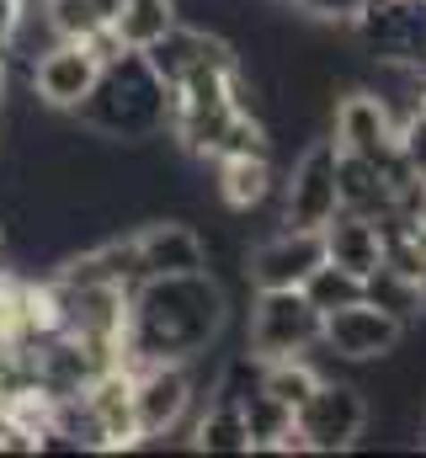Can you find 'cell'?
<instances>
[{
    "label": "cell",
    "instance_id": "cell-4",
    "mask_svg": "<svg viewBox=\"0 0 426 458\" xmlns=\"http://www.w3.org/2000/svg\"><path fill=\"white\" fill-rule=\"evenodd\" d=\"M320 315L304 299V288H256L251 299V326H245V346L272 362V357H299L320 346Z\"/></svg>",
    "mask_w": 426,
    "mask_h": 458
},
{
    "label": "cell",
    "instance_id": "cell-19",
    "mask_svg": "<svg viewBox=\"0 0 426 458\" xmlns=\"http://www.w3.org/2000/svg\"><path fill=\"white\" fill-rule=\"evenodd\" d=\"M320 373L315 362H310V352H299V357H272V362H261V389L272 394V400H283L288 411H299L304 400H310V389H315Z\"/></svg>",
    "mask_w": 426,
    "mask_h": 458
},
{
    "label": "cell",
    "instance_id": "cell-9",
    "mask_svg": "<svg viewBox=\"0 0 426 458\" xmlns=\"http://www.w3.org/2000/svg\"><path fill=\"white\" fill-rule=\"evenodd\" d=\"M330 144L341 155H362V160H384L395 149V113L384 107L379 91L352 86L336 97L330 107Z\"/></svg>",
    "mask_w": 426,
    "mask_h": 458
},
{
    "label": "cell",
    "instance_id": "cell-17",
    "mask_svg": "<svg viewBox=\"0 0 426 458\" xmlns=\"http://www.w3.org/2000/svg\"><path fill=\"white\" fill-rule=\"evenodd\" d=\"M192 448L198 454H251V427H245V411L234 400H218L198 416L192 427Z\"/></svg>",
    "mask_w": 426,
    "mask_h": 458
},
{
    "label": "cell",
    "instance_id": "cell-16",
    "mask_svg": "<svg viewBox=\"0 0 426 458\" xmlns=\"http://www.w3.org/2000/svg\"><path fill=\"white\" fill-rule=\"evenodd\" d=\"M362 299H368V304H379L384 315H395L400 326H416V320H426L422 277L400 272L395 261H379V267H373V272L362 277Z\"/></svg>",
    "mask_w": 426,
    "mask_h": 458
},
{
    "label": "cell",
    "instance_id": "cell-6",
    "mask_svg": "<svg viewBox=\"0 0 426 458\" xmlns=\"http://www.w3.org/2000/svg\"><path fill=\"white\" fill-rule=\"evenodd\" d=\"M192 400H198V384H192L187 357L182 362H139L133 368V421H139V443L171 437L187 421Z\"/></svg>",
    "mask_w": 426,
    "mask_h": 458
},
{
    "label": "cell",
    "instance_id": "cell-14",
    "mask_svg": "<svg viewBox=\"0 0 426 458\" xmlns=\"http://www.w3.org/2000/svg\"><path fill=\"white\" fill-rule=\"evenodd\" d=\"M218 198L234 214H256L277 192V165L272 155H218Z\"/></svg>",
    "mask_w": 426,
    "mask_h": 458
},
{
    "label": "cell",
    "instance_id": "cell-26",
    "mask_svg": "<svg viewBox=\"0 0 426 458\" xmlns=\"http://www.w3.org/2000/svg\"><path fill=\"white\" fill-rule=\"evenodd\" d=\"M0 250H5V219H0Z\"/></svg>",
    "mask_w": 426,
    "mask_h": 458
},
{
    "label": "cell",
    "instance_id": "cell-20",
    "mask_svg": "<svg viewBox=\"0 0 426 458\" xmlns=\"http://www.w3.org/2000/svg\"><path fill=\"white\" fill-rule=\"evenodd\" d=\"M112 11H117V0H43L54 38H75V43L86 32H97L102 21H112Z\"/></svg>",
    "mask_w": 426,
    "mask_h": 458
},
{
    "label": "cell",
    "instance_id": "cell-10",
    "mask_svg": "<svg viewBox=\"0 0 426 458\" xmlns=\"http://www.w3.org/2000/svg\"><path fill=\"white\" fill-rule=\"evenodd\" d=\"M320 261H325L320 229H283L245 256V283L251 288H304V277Z\"/></svg>",
    "mask_w": 426,
    "mask_h": 458
},
{
    "label": "cell",
    "instance_id": "cell-15",
    "mask_svg": "<svg viewBox=\"0 0 426 458\" xmlns=\"http://www.w3.org/2000/svg\"><path fill=\"white\" fill-rule=\"evenodd\" d=\"M336 198H341V208L368 214V219H384L395 208V187H389L384 165L362 160V155H341V149H336Z\"/></svg>",
    "mask_w": 426,
    "mask_h": 458
},
{
    "label": "cell",
    "instance_id": "cell-7",
    "mask_svg": "<svg viewBox=\"0 0 426 458\" xmlns=\"http://www.w3.org/2000/svg\"><path fill=\"white\" fill-rule=\"evenodd\" d=\"M336 144L310 139L283 182V229H325L336 219Z\"/></svg>",
    "mask_w": 426,
    "mask_h": 458
},
{
    "label": "cell",
    "instance_id": "cell-12",
    "mask_svg": "<svg viewBox=\"0 0 426 458\" xmlns=\"http://www.w3.org/2000/svg\"><path fill=\"white\" fill-rule=\"evenodd\" d=\"M320 240H325V261L346 267L352 277H368L384 261V229H379V219H368V214L336 208V219L320 229Z\"/></svg>",
    "mask_w": 426,
    "mask_h": 458
},
{
    "label": "cell",
    "instance_id": "cell-11",
    "mask_svg": "<svg viewBox=\"0 0 426 458\" xmlns=\"http://www.w3.org/2000/svg\"><path fill=\"white\" fill-rule=\"evenodd\" d=\"M139 245V272L144 277H182V272H209L203 234L182 219H149L133 234Z\"/></svg>",
    "mask_w": 426,
    "mask_h": 458
},
{
    "label": "cell",
    "instance_id": "cell-1",
    "mask_svg": "<svg viewBox=\"0 0 426 458\" xmlns=\"http://www.w3.org/2000/svg\"><path fill=\"white\" fill-rule=\"evenodd\" d=\"M229 320V293L213 272L182 277H139L128 288V326H123V362H182L218 342Z\"/></svg>",
    "mask_w": 426,
    "mask_h": 458
},
{
    "label": "cell",
    "instance_id": "cell-2",
    "mask_svg": "<svg viewBox=\"0 0 426 458\" xmlns=\"http://www.w3.org/2000/svg\"><path fill=\"white\" fill-rule=\"evenodd\" d=\"M166 117H171V86L133 48H123L112 64L97 70L91 97L75 107V123L112 144H149L166 133Z\"/></svg>",
    "mask_w": 426,
    "mask_h": 458
},
{
    "label": "cell",
    "instance_id": "cell-24",
    "mask_svg": "<svg viewBox=\"0 0 426 458\" xmlns=\"http://www.w3.org/2000/svg\"><path fill=\"white\" fill-rule=\"evenodd\" d=\"M5 97H11V70H5V59H0V107H5Z\"/></svg>",
    "mask_w": 426,
    "mask_h": 458
},
{
    "label": "cell",
    "instance_id": "cell-23",
    "mask_svg": "<svg viewBox=\"0 0 426 458\" xmlns=\"http://www.w3.org/2000/svg\"><path fill=\"white\" fill-rule=\"evenodd\" d=\"M294 5H304L315 21L325 27H352L357 21V11H362V0H294Z\"/></svg>",
    "mask_w": 426,
    "mask_h": 458
},
{
    "label": "cell",
    "instance_id": "cell-27",
    "mask_svg": "<svg viewBox=\"0 0 426 458\" xmlns=\"http://www.w3.org/2000/svg\"><path fill=\"white\" fill-rule=\"evenodd\" d=\"M288 5H294V0H288Z\"/></svg>",
    "mask_w": 426,
    "mask_h": 458
},
{
    "label": "cell",
    "instance_id": "cell-18",
    "mask_svg": "<svg viewBox=\"0 0 426 458\" xmlns=\"http://www.w3.org/2000/svg\"><path fill=\"white\" fill-rule=\"evenodd\" d=\"M112 27H117V38H123V48L144 54L160 32L176 27V0H117Z\"/></svg>",
    "mask_w": 426,
    "mask_h": 458
},
{
    "label": "cell",
    "instance_id": "cell-13",
    "mask_svg": "<svg viewBox=\"0 0 426 458\" xmlns=\"http://www.w3.org/2000/svg\"><path fill=\"white\" fill-rule=\"evenodd\" d=\"M86 400H91V411H97V421H102V432H106V454H112V448H139V421H133V368H128V362H117V368L97 373L91 389H86Z\"/></svg>",
    "mask_w": 426,
    "mask_h": 458
},
{
    "label": "cell",
    "instance_id": "cell-21",
    "mask_svg": "<svg viewBox=\"0 0 426 458\" xmlns=\"http://www.w3.org/2000/svg\"><path fill=\"white\" fill-rule=\"evenodd\" d=\"M304 299L315 304L320 315H330V310H341V304H357L362 299V277H352L346 267H336V261H320L315 272L304 277Z\"/></svg>",
    "mask_w": 426,
    "mask_h": 458
},
{
    "label": "cell",
    "instance_id": "cell-22",
    "mask_svg": "<svg viewBox=\"0 0 426 458\" xmlns=\"http://www.w3.org/2000/svg\"><path fill=\"white\" fill-rule=\"evenodd\" d=\"M395 149H400V160L426 182V107H416V113H405L395 123Z\"/></svg>",
    "mask_w": 426,
    "mask_h": 458
},
{
    "label": "cell",
    "instance_id": "cell-8",
    "mask_svg": "<svg viewBox=\"0 0 426 458\" xmlns=\"http://www.w3.org/2000/svg\"><path fill=\"white\" fill-rule=\"evenodd\" d=\"M97 70H102V64L91 59V48H86V43L59 38V43H48V48L32 59L27 86H32V97H38L48 113H75V107L91 97Z\"/></svg>",
    "mask_w": 426,
    "mask_h": 458
},
{
    "label": "cell",
    "instance_id": "cell-3",
    "mask_svg": "<svg viewBox=\"0 0 426 458\" xmlns=\"http://www.w3.org/2000/svg\"><path fill=\"white\" fill-rule=\"evenodd\" d=\"M368 427H373V400L346 378H320L310 400L294 411L299 454H352L362 448Z\"/></svg>",
    "mask_w": 426,
    "mask_h": 458
},
{
    "label": "cell",
    "instance_id": "cell-25",
    "mask_svg": "<svg viewBox=\"0 0 426 458\" xmlns=\"http://www.w3.org/2000/svg\"><path fill=\"white\" fill-rule=\"evenodd\" d=\"M422 304H426V267H422Z\"/></svg>",
    "mask_w": 426,
    "mask_h": 458
},
{
    "label": "cell",
    "instance_id": "cell-5",
    "mask_svg": "<svg viewBox=\"0 0 426 458\" xmlns=\"http://www.w3.org/2000/svg\"><path fill=\"white\" fill-rule=\"evenodd\" d=\"M405 331L411 326H400L379 304L357 299V304H341L320 320V352H330L341 362H389L405 346Z\"/></svg>",
    "mask_w": 426,
    "mask_h": 458
}]
</instances>
